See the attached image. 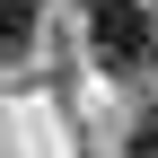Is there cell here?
Instances as JSON below:
<instances>
[{"label": "cell", "mask_w": 158, "mask_h": 158, "mask_svg": "<svg viewBox=\"0 0 158 158\" xmlns=\"http://www.w3.org/2000/svg\"><path fill=\"white\" fill-rule=\"evenodd\" d=\"M88 44L106 70H132V79L158 62V27H149L141 0H88Z\"/></svg>", "instance_id": "6da1fadb"}, {"label": "cell", "mask_w": 158, "mask_h": 158, "mask_svg": "<svg viewBox=\"0 0 158 158\" xmlns=\"http://www.w3.org/2000/svg\"><path fill=\"white\" fill-rule=\"evenodd\" d=\"M27 35H35V0H0V62L27 53Z\"/></svg>", "instance_id": "7a4b0ae2"}, {"label": "cell", "mask_w": 158, "mask_h": 158, "mask_svg": "<svg viewBox=\"0 0 158 158\" xmlns=\"http://www.w3.org/2000/svg\"><path fill=\"white\" fill-rule=\"evenodd\" d=\"M132 158H158V106L132 114Z\"/></svg>", "instance_id": "3957f363"}]
</instances>
